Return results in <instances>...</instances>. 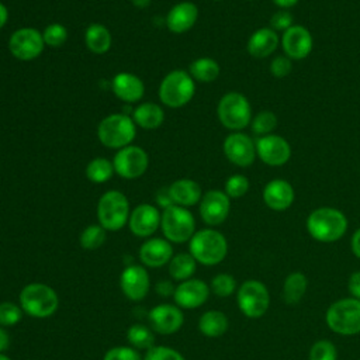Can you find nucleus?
<instances>
[{
    "label": "nucleus",
    "instance_id": "obj_31",
    "mask_svg": "<svg viewBox=\"0 0 360 360\" xmlns=\"http://www.w3.org/2000/svg\"><path fill=\"white\" fill-rule=\"evenodd\" d=\"M219 72H221V68H219L218 62L208 56H202V58L193 60L190 65V70H188L190 76L194 80L202 82V83L214 82L219 76Z\"/></svg>",
    "mask_w": 360,
    "mask_h": 360
},
{
    "label": "nucleus",
    "instance_id": "obj_22",
    "mask_svg": "<svg viewBox=\"0 0 360 360\" xmlns=\"http://www.w3.org/2000/svg\"><path fill=\"white\" fill-rule=\"evenodd\" d=\"M139 260L143 266L159 269L169 264L173 255L172 243L165 238H149L139 248Z\"/></svg>",
    "mask_w": 360,
    "mask_h": 360
},
{
    "label": "nucleus",
    "instance_id": "obj_35",
    "mask_svg": "<svg viewBox=\"0 0 360 360\" xmlns=\"http://www.w3.org/2000/svg\"><path fill=\"white\" fill-rule=\"evenodd\" d=\"M105 238H107V231L100 224H91L82 231L79 236V242L83 249L96 250L100 246H103V243L105 242Z\"/></svg>",
    "mask_w": 360,
    "mask_h": 360
},
{
    "label": "nucleus",
    "instance_id": "obj_51",
    "mask_svg": "<svg viewBox=\"0 0 360 360\" xmlns=\"http://www.w3.org/2000/svg\"><path fill=\"white\" fill-rule=\"evenodd\" d=\"M8 21V10L7 7L0 1V30L7 24Z\"/></svg>",
    "mask_w": 360,
    "mask_h": 360
},
{
    "label": "nucleus",
    "instance_id": "obj_40",
    "mask_svg": "<svg viewBox=\"0 0 360 360\" xmlns=\"http://www.w3.org/2000/svg\"><path fill=\"white\" fill-rule=\"evenodd\" d=\"M250 187V181L243 174H232L225 181V194L229 198H240L243 197Z\"/></svg>",
    "mask_w": 360,
    "mask_h": 360
},
{
    "label": "nucleus",
    "instance_id": "obj_41",
    "mask_svg": "<svg viewBox=\"0 0 360 360\" xmlns=\"http://www.w3.org/2000/svg\"><path fill=\"white\" fill-rule=\"evenodd\" d=\"M309 360H338L336 346L326 339L315 342L309 349Z\"/></svg>",
    "mask_w": 360,
    "mask_h": 360
},
{
    "label": "nucleus",
    "instance_id": "obj_42",
    "mask_svg": "<svg viewBox=\"0 0 360 360\" xmlns=\"http://www.w3.org/2000/svg\"><path fill=\"white\" fill-rule=\"evenodd\" d=\"M103 360H143V357L132 346H114L104 353Z\"/></svg>",
    "mask_w": 360,
    "mask_h": 360
},
{
    "label": "nucleus",
    "instance_id": "obj_5",
    "mask_svg": "<svg viewBox=\"0 0 360 360\" xmlns=\"http://www.w3.org/2000/svg\"><path fill=\"white\" fill-rule=\"evenodd\" d=\"M325 321L329 329L338 335L360 333V300L347 297L332 302L326 309Z\"/></svg>",
    "mask_w": 360,
    "mask_h": 360
},
{
    "label": "nucleus",
    "instance_id": "obj_55",
    "mask_svg": "<svg viewBox=\"0 0 360 360\" xmlns=\"http://www.w3.org/2000/svg\"><path fill=\"white\" fill-rule=\"evenodd\" d=\"M245 1H252V0H245Z\"/></svg>",
    "mask_w": 360,
    "mask_h": 360
},
{
    "label": "nucleus",
    "instance_id": "obj_52",
    "mask_svg": "<svg viewBox=\"0 0 360 360\" xmlns=\"http://www.w3.org/2000/svg\"><path fill=\"white\" fill-rule=\"evenodd\" d=\"M134 6L138 7V8H146L150 3V0H132Z\"/></svg>",
    "mask_w": 360,
    "mask_h": 360
},
{
    "label": "nucleus",
    "instance_id": "obj_39",
    "mask_svg": "<svg viewBox=\"0 0 360 360\" xmlns=\"http://www.w3.org/2000/svg\"><path fill=\"white\" fill-rule=\"evenodd\" d=\"M42 38H44L45 45H48L51 48H59L68 39V30L65 28V25H62L59 22H52L45 27V30L42 32Z\"/></svg>",
    "mask_w": 360,
    "mask_h": 360
},
{
    "label": "nucleus",
    "instance_id": "obj_25",
    "mask_svg": "<svg viewBox=\"0 0 360 360\" xmlns=\"http://www.w3.org/2000/svg\"><path fill=\"white\" fill-rule=\"evenodd\" d=\"M280 45L278 34L270 27H262L256 30L246 42V51L256 59H264L270 56Z\"/></svg>",
    "mask_w": 360,
    "mask_h": 360
},
{
    "label": "nucleus",
    "instance_id": "obj_21",
    "mask_svg": "<svg viewBox=\"0 0 360 360\" xmlns=\"http://www.w3.org/2000/svg\"><path fill=\"white\" fill-rule=\"evenodd\" d=\"M262 195L266 207L273 211H285L295 200L292 184L284 179H273L267 181Z\"/></svg>",
    "mask_w": 360,
    "mask_h": 360
},
{
    "label": "nucleus",
    "instance_id": "obj_9",
    "mask_svg": "<svg viewBox=\"0 0 360 360\" xmlns=\"http://www.w3.org/2000/svg\"><path fill=\"white\" fill-rule=\"evenodd\" d=\"M160 229L165 239L170 243L188 242L195 233L194 215L186 207L173 204L163 210L160 217Z\"/></svg>",
    "mask_w": 360,
    "mask_h": 360
},
{
    "label": "nucleus",
    "instance_id": "obj_17",
    "mask_svg": "<svg viewBox=\"0 0 360 360\" xmlns=\"http://www.w3.org/2000/svg\"><path fill=\"white\" fill-rule=\"evenodd\" d=\"M120 287L128 300L135 302L142 301L150 290L148 270L141 264L127 266L120 276Z\"/></svg>",
    "mask_w": 360,
    "mask_h": 360
},
{
    "label": "nucleus",
    "instance_id": "obj_46",
    "mask_svg": "<svg viewBox=\"0 0 360 360\" xmlns=\"http://www.w3.org/2000/svg\"><path fill=\"white\" fill-rule=\"evenodd\" d=\"M347 290L353 298L360 300V270H356L349 276Z\"/></svg>",
    "mask_w": 360,
    "mask_h": 360
},
{
    "label": "nucleus",
    "instance_id": "obj_7",
    "mask_svg": "<svg viewBox=\"0 0 360 360\" xmlns=\"http://www.w3.org/2000/svg\"><path fill=\"white\" fill-rule=\"evenodd\" d=\"M195 93L194 79L186 70L169 72L160 82L159 100L170 108H180L191 101Z\"/></svg>",
    "mask_w": 360,
    "mask_h": 360
},
{
    "label": "nucleus",
    "instance_id": "obj_13",
    "mask_svg": "<svg viewBox=\"0 0 360 360\" xmlns=\"http://www.w3.org/2000/svg\"><path fill=\"white\" fill-rule=\"evenodd\" d=\"M222 150L225 158L238 167H249L257 158L256 142L242 131L231 132L224 139Z\"/></svg>",
    "mask_w": 360,
    "mask_h": 360
},
{
    "label": "nucleus",
    "instance_id": "obj_27",
    "mask_svg": "<svg viewBox=\"0 0 360 360\" xmlns=\"http://www.w3.org/2000/svg\"><path fill=\"white\" fill-rule=\"evenodd\" d=\"M111 32L104 24L93 22L84 31V44L91 53L103 55L108 52L111 48Z\"/></svg>",
    "mask_w": 360,
    "mask_h": 360
},
{
    "label": "nucleus",
    "instance_id": "obj_14",
    "mask_svg": "<svg viewBox=\"0 0 360 360\" xmlns=\"http://www.w3.org/2000/svg\"><path fill=\"white\" fill-rule=\"evenodd\" d=\"M256 155L257 158L270 167L284 166L291 158L290 142L277 134H270L259 136L256 141Z\"/></svg>",
    "mask_w": 360,
    "mask_h": 360
},
{
    "label": "nucleus",
    "instance_id": "obj_10",
    "mask_svg": "<svg viewBox=\"0 0 360 360\" xmlns=\"http://www.w3.org/2000/svg\"><path fill=\"white\" fill-rule=\"evenodd\" d=\"M236 302L246 318L257 319L262 318L270 307V292L262 281L246 280L236 291Z\"/></svg>",
    "mask_w": 360,
    "mask_h": 360
},
{
    "label": "nucleus",
    "instance_id": "obj_33",
    "mask_svg": "<svg viewBox=\"0 0 360 360\" xmlns=\"http://www.w3.org/2000/svg\"><path fill=\"white\" fill-rule=\"evenodd\" d=\"M127 340L136 350H148L155 346L153 330L142 323H134L128 328Z\"/></svg>",
    "mask_w": 360,
    "mask_h": 360
},
{
    "label": "nucleus",
    "instance_id": "obj_1",
    "mask_svg": "<svg viewBox=\"0 0 360 360\" xmlns=\"http://www.w3.org/2000/svg\"><path fill=\"white\" fill-rule=\"evenodd\" d=\"M305 225L312 239L322 243H332L345 236L349 221L335 207H319L309 212Z\"/></svg>",
    "mask_w": 360,
    "mask_h": 360
},
{
    "label": "nucleus",
    "instance_id": "obj_6",
    "mask_svg": "<svg viewBox=\"0 0 360 360\" xmlns=\"http://www.w3.org/2000/svg\"><path fill=\"white\" fill-rule=\"evenodd\" d=\"M217 115L219 122L232 132L245 129L253 117L248 97L239 91H228L219 98Z\"/></svg>",
    "mask_w": 360,
    "mask_h": 360
},
{
    "label": "nucleus",
    "instance_id": "obj_29",
    "mask_svg": "<svg viewBox=\"0 0 360 360\" xmlns=\"http://www.w3.org/2000/svg\"><path fill=\"white\" fill-rule=\"evenodd\" d=\"M229 328L228 316L218 309L205 311L198 319V330L207 338H219Z\"/></svg>",
    "mask_w": 360,
    "mask_h": 360
},
{
    "label": "nucleus",
    "instance_id": "obj_30",
    "mask_svg": "<svg viewBox=\"0 0 360 360\" xmlns=\"http://www.w3.org/2000/svg\"><path fill=\"white\" fill-rule=\"evenodd\" d=\"M308 288V278L301 271L290 273L283 283V300L287 305L298 304Z\"/></svg>",
    "mask_w": 360,
    "mask_h": 360
},
{
    "label": "nucleus",
    "instance_id": "obj_47",
    "mask_svg": "<svg viewBox=\"0 0 360 360\" xmlns=\"http://www.w3.org/2000/svg\"><path fill=\"white\" fill-rule=\"evenodd\" d=\"M174 290H176V285L173 284V281L170 280H159L156 284H155V291L158 292V295L160 297H173L174 294Z\"/></svg>",
    "mask_w": 360,
    "mask_h": 360
},
{
    "label": "nucleus",
    "instance_id": "obj_45",
    "mask_svg": "<svg viewBox=\"0 0 360 360\" xmlns=\"http://www.w3.org/2000/svg\"><path fill=\"white\" fill-rule=\"evenodd\" d=\"M291 25H294V17L290 10H278L270 18V28L274 30L277 34L287 31Z\"/></svg>",
    "mask_w": 360,
    "mask_h": 360
},
{
    "label": "nucleus",
    "instance_id": "obj_32",
    "mask_svg": "<svg viewBox=\"0 0 360 360\" xmlns=\"http://www.w3.org/2000/svg\"><path fill=\"white\" fill-rule=\"evenodd\" d=\"M197 262L190 253H177L169 262V274L174 281H184L191 278L195 273Z\"/></svg>",
    "mask_w": 360,
    "mask_h": 360
},
{
    "label": "nucleus",
    "instance_id": "obj_48",
    "mask_svg": "<svg viewBox=\"0 0 360 360\" xmlns=\"http://www.w3.org/2000/svg\"><path fill=\"white\" fill-rule=\"evenodd\" d=\"M350 248H352V252L353 255L360 259V228H357L353 235H352V239H350Z\"/></svg>",
    "mask_w": 360,
    "mask_h": 360
},
{
    "label": "nucleus",
    "instance_id": "obj_15",
    "mask_svg": "<svg viewBox=\"0 0 360 360\" xmlns=\"http://www.w3.org/2000/svg\"><path fill=\"white\" fill-rule=\"evenodd\" d=\"M280 44L285 56L291 60H301L312 52L314 38L307 27L294 24L281 34Z\"/></svg>",
    "mask_w": 360,
    "mask_h": 360
},
{
    "label": "nucleus",
    "instance_id": "obj_19",
    "mask_svg": "<svg viewBox=\"0 0 360 360\" xmlns=\"http://www.w3.org/2000/svg\"><path fill=\"white\" fill-rule=\"evenodd\" d=\"M210 285L200 278H188L176 285L173 300L181 309H195L204 305L210 297Z\"/></svg>",
    "mask_w": 360,
    "mask_h": 360
},
{
    "label": "nucleus",
    "instance_id": "obj_54",
    "mask_svg": "<svg viewBox=\"0 0 360 360\" xmlns=\"http://www.w3.org/2000/svg\"><path fill=\"white\" fill-rule=\"evenodd\" d=\"M214 1H221V0H214Z\"/></svg>",
    "mask_w": 360,
    "mask_h": 360
},
{
    "label": "nucleus",
    "instance_id": "obj_12",
    "mask_svg": "<svg viewBox=\"0 0 360 360\" xmlns=\"http://www.w3.org/2000/svg\"><path fill=\"white\" fill-rule=\"evenodd\" d=\"M149 165V156L145 149L136 145H128L118 149L114 155L112 166L115 173L127 180H134L141 177Z\"/></svg>",
    "mask_w": 360,
    "mask_h": 360
},
{
    "label": "nucleus",
    "instance_id": "obj_43",
    "mask_svg": "<svg viewBox=\"0 0 360 360\" xmlns=\"http://www.w3.org/2000/svg\"><path fill=\"white\" fill-rule=\"evenodd\" d=\"M143 360H184L183 354L169 346H152L146 350Z\"/></svg>",
    "mask_w": 360,
    "mask_h": 360
},
{
    "label": "nucleus",
    "instance_id": "obj_23",
    "mask_svg": "<svg viewBox=\"0 0 360 360\" xmlns=\"http://www.w3.org/2000/svg\"><path fill=\"white\" fill-rule=\"evenodd\" d=\"M197 18L198 7L193 1H180L169 10L166 15V25L169 31L174 34H183L194 27Z\"/></svg>",
    "mask_w": 360,
    "mask_h": 360
},
{
    "label": "nucleus",
    "instance_id": "obj_3",
    "mask_svg": "<svg viewBox=\"0 0 360 360\" xmlns=\"http://www.w3.org/2000/svg\"><path fill=\"white\" fill-rule=\"evenodd\" d=\"M18 302L24 314L37 319L49 318L59 308L56 291L44 283H30L24 285L20 291Z\"/></svg>",
    "mask_w": 360,
    "mask_h": 360
},
{
    "label": "nucleus",
    "instance_id": "obj_50",
    "mask_svg": "<svg viewBox=\"0 0 360 360\" xmlns=\"http://www.w3.org/2000/svg\"><path fill=\"white\" fill-rule=\"evenodd\" d=\"M280 10H290L298 4L300 0H271Z\"/></svg>",
    "mask_w": 360,
    "mask_h": 360
},
{
    "label": "nucleus",
    "instance_id": "obj_8",
    "mask_svg": "<svg viewBox=\"0 0 360 360\" xmlns=\"http://www.w3.org/2000/svg\"><path fill=\"white\" fill-rule=\"evenodd\" d=\"M129 201L118 190L105 191L97 202V219L105 231H120L129 219Z\"/></svg>",
    "mask_w": 360,
    "mask_h": 360
},
{
    "label": "nucleus",
    "instance_id": "obj_2",
    "mask_svg": "<svg viewBox=\"0 0 360 360\" xmlns=\"http://www.w3.org/2000/svg\"><path fill=\"white\" fill-rule=\"evenodd\" d=\"M190 255L197 263L204 266L219 264L228 253L226 238L214 228H204L195 231L193 238L188 240Z\"/></svg>",
    "mask_w": 360,
    "mask_h": 360
},
{
    "label": "nucleus",
    "instance_id": "obj_18",
    "mask_svg": "<svg viewBox=\"0 0 360 360\" xmlns=\"http://www.w3.org/2000/svg\"><path fill=\"white\" fill-rule=\"evenodd\" d=\"M150 329L159 335H173L184 323L181 308L172 304H159L148 314Z\"/></svg>",
    "mask_w": 360,
    "mask_h": 360
},
{
    "label": "nucleus",
    "instance_id": "obj_44",
    "mask_svg": "<svg viewBox=\"0 0 360 360\" xmlns=\"http://www.w3.org/2000/svg\"><path fill=\"white\" fill-rule=\"evenodd\" d=\"M269 69H270L271 76H274L277 79L287 77L292 70V60L285 55H278L271 59Z\"/></svg>",
    "mask_w": 360,
    "mask_h": 360
},
{
    "label": "nucleus",
    "instance_id": "obj_34",
    "mask_svg": "<svg viewBox=\"0 0 360 360\" xmlns=\"http://www.w3.org/2000/svg\"><path fill=\"white\" fill-rule=\"evenodd\" d=\"M115 173L112 162L105 158H94L86 166V177L91 183H105Z\"/></svg>",
    "mask_w": 360,
    "mask_h": 360
},
{
    "label": "nucleus",
    "instance_id": "obj_4",
    "mask_svg": "<svg viewBox=\"0 0 360 360\" xmlns=\"http://www.w3.org/2000/svg\"><path fill=\"white\" fill-rule=\"evenodd\" d=\"M136 124L128 114L114 112L103 118L97 128L98 141L110 149H121L135 139Z\"/></svg>",
    "mask_w": 360,
    "mask_h": 360
},
{
    "label": "nucleus",
    "instance_id": "obj_36",
    "mask_svg": "<svg viewBox=\"0 0 360 360\" xmlns=\"http://www.w3.org/2000/svg\"><path fill=\"white\" fill-rule=\"evenodd\" d=\"M277 124H278L277 115L270 110H263L252 117L250 128L253 134H256L257 136H264V135L273 134L274 129L277 128Z\"/></svg>",
    "mask_w": 360,
    "mask_h": 360
},
{
    "label": "nucleus",
    "instance_id": "obj_53",
    "mask_svg": "<svg viewBox=\"0 0 360 360\" xmlns=\"http://www.w3.org/2000/svg\"><path fill=\"white\" fill-rule=\"evenodd\" d=\"M0 360H11L8 356H6L4 353H0Z\"/></svg>",
    "mask_w": 360,
    "mask_h": 360
},
{
    "label": "nucleus",
    "instance_id": "obj_49",
    "mask_svg": "<svg viewBox=\"0 0 360 360\" xmlns=\"http://www.w3.org/2000/svg\"><path fill=\"white\" fill-rule=\"evenodd\" d=\"M10 346V335L6 328L0 326V353H4Z\"/></svg>",
    "mask_w": 360,
    "mask_h": 360
},
{
    "label": "nucleus",
    "instance_id": "obj_20",
    "mask_svg": "<svg viewBox=\"0 0 360 360\" xmlns=\"http://www.w3.org/2000/svg\"><path fill=\"white\" fill-rule=\"evenodd\" d=\"M160 217L162 212L155 205L148 202L139 204L129 214V231L138 238H149L160 226Z\"/></svg>",
    "mask_w": 360,
    "mask_h": 360
},
{
    "label": "nucleus",
    "instance_id": "obj_37",
    "mask_svg": "<svg viewBox=\"0 0 360 360\" xmlns=\"http://www.w3.org/2000/svg\"><path fill=\"white\" fill-rule=\"evenodd\" d=\"M210 290L217 295V297H229L235 292L236 290V280L233 276L228 273H219L212 277Z\"/></svg>",
    "mask_w": 360,
    "mask_h": 360
},
{
    "label": "nucleus",
    "instance_id": "obj_16",
    "mask_svg": "<svg viewBox=\"0 0 360 360\" xmlns=\"http://www.w3.org/2000/svg\"><path fill=\"white\" fill-rule=\"evenodd\" d=\"M231 198L221 190H208L200 201V217L210 225H221L229 215Z\"/></svg>",
    "mask_w": 360,
    "mask_h": 360
},
{
    "label": "nucleus",
    "instance_id": "obj_26",
    "mask_svg": "<svg viewBox=\"0 0 360 360\" xmlns=\"http://www.w3.org/2000/svg\"><path fill=\"white\" fill-rule=\"evenodd\" d=\"M172 202L180 207H193L201 201L202 191L197 181L191 179H179L167 187Z\"/></svg>",
    "mask_w": 360,
    "mask_h": 360
},
{
    "label": "nucleus",
    "instance_id": "obj_28",
    "mask_svg": "<svg viewBox=\"0 0 360 360\" xmlns=\"http://www.w3.org/2000/svg\"><path fill=\"white\" fill-rule=\"evenodd\" d=\"M132 120L143 129H156L163 124L165 112L156 103H142L134 110Z\"/></svg>",
    "mask_w": 360,
    "mask_h": 360
},
{
    "label": "nucleus",
    "instance_id": "obj_24",
    "mask_svg": "<svg viewBox=\"0 0 360 360\" xmlns=\"http://www.w3.org/2000/svg\"><path fill=\"white\" fill-rule=\"evenodd\" d=\"M111 89L115 97L125 103H136L145 94V84L141 77L128 72L115 75L111 82Z\"/></svg>",
    "mask_w": 360,
    "mask_h": 360
},
{
    "label": "nucleus",
    "instance_id": "obj_38",
    "mask_svg": "<svg viewBox=\"0 0 360 360\" xmlns=\"http://www.w3.org/2000/svg\"><path fill=\"white\" fill-rule=\"evenodd\" d=\"M24 311L13 301L0 302V326H14L22 319Z\"/></svg>",
    "mask_w": 360,
    "mask_h": 360
},
{
    "label": "nucleus",
    "instance_id": "obj_11",
    "mask_svg": "<svg viewBox=\"0 0 360 360\" xmlns=\"http://www.w3.org/2000/svg\"><path fill=\"white\" fill-rule=\"evenodd\" d=\"M45 42L42 32L32 27L15 30L8 38V51L18 60H32L44 51Z\"/></svg>",
    "mask_w": 360,
    "mask_h": 360
}]
</instances>
